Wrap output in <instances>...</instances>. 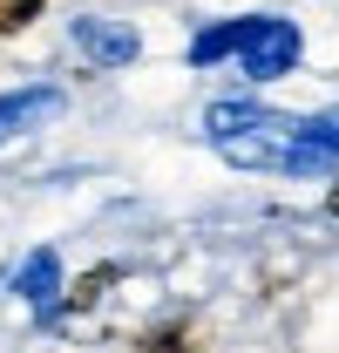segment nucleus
<instances>
[{"mask_svg":"<svg viewBox=\"0 0 339 353\" xmlns=\"http://www.w3.org/2000/svg\"><path fill=\"white\" fill-rule=\"evenodd\" d=\"M238 34H245V7H238V14H197V21L183 28V68H190V75H231Z\"/></svg>","mask_w":339,"mask_h":353,"instance_id":"obj_7","label":"nucleus"},{"mask_svg":"<svg viewBox=\"0 0 339 353\" xmlns=\"http://www.w3.org/2000/svg\"><path fill=\"white\" fill-rule=\"evenodd\" d=\"M305 61H312V28L298 21L292 7H245L238 61H231V75H224V82L278 95L285 82H298V75H305Z\"/></svg>","mask_w":339,"mask_h":353,"instance_id":"obj_1","label":"nucleus"},{"mask_svg":"<svg viewBox=\"0 0 339 353\" xmlns=\"http://www.w3.org/2000/svg\"><path fill=\"white\" fill-rule=\"evenodd\" d=\"M61 41H68V54H75L82 75H129V68L150 54L143 21L109 14V7H75V14L61 21Z\"/></svg>","mask_w":339,"mask_h":353,"instance_id":"obj_2","label":"nucleus"},{"mask_svg":"<svg viewBox=\"0 0 339 353\" xmlns=\"http://www.w3.org/2000/svg\"><path fill=\"white\" fill-rule=\"evenodd\" d=\"M333 7H339V0H333Z\"/></svg>","mask_w":339,"mask_h":353,"instance_id":"obj_8","label":"nucleus"},{"mask_svg":"<svg viewBox=\"0 0 339 353\" xmlns=\"http://www.w3.org/2000/svg\"><path fill=\"white\" fill-rule=\"evenodd\" d=\"M7 292H14V306L28 312L34 326H61L68 319V292H75V272H68V259H61V245H28L21 259L7 265V279H0Z\"/></svg>","mask_w":339,"mask_h":353,"instance_id":"obj_3","label":"nucleus"},{"mask_svg":"<svg viewBox=\"0 0 339 353\" xmlns=\"http://www.w3.org/2000/svg\"><path fill=\"white\" fill-rule=\"evenodd\" d=\"M75 109V88L61 75H28V82H7L0 88V157L34 143L41 130H54L61 116Z\"/></svg>","mask_w":339,"mask_h":353,"instance_id":"obj_5","label":"nucleus"},{"mask_svg":"<svg viewBox=\"0 0 339 353\" xmlns=\"http://www.w3.org/2000/svg\"><path fill=\"white\" fill-rule=\"evenodd\" d=\"M278 183H339V95L292 116L285 157H278Z\"/></svg>","mask_w":339,"mask_h":353,"instance_id":"obj_4","label":"nucleus"},{"mask_svg":"<svg viewBox=\"0 0 339 353\" xmlns=\"http://www.w3.org/2000/svg\"><path fill=\"white\" fill-rule=\"evenodd\" d=\"M278 116H285V102H278V95L224 82L217 95H204V109H197V143H204V150H224V143L265 130V123H278Z\"/></svg>","mask_w":339,"mask_h":353,"instance_id":"obj_6","label":"nucleus"}]
</instances>
